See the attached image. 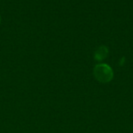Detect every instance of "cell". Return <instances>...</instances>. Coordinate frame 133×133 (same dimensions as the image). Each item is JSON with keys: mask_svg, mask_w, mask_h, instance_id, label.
<instances>
[{"mask_svg": "<svg viewBox=\"0 0 133 133\" xmlns=\"http://www.w3.org/2000/svg\"><path fill=\"white\" fill-rule=\"evenodd\" d=\"M94 74L97 81L101 83L110 82L114 77L112 68L106 63H99L94 69Z\"/></svg>", "mask_w": 133, "mask_h": 133, "instance_id": "1", "label": "cell"}, {"mask_svg": "<svg viewBox=\"0 0 133 133\" xmlns=\"http://www.w3.org/2000/svg\"><path fill=\"white\" fill-rule=\"evenodd\" d=\"M108 54V49L106 46L101 45L100 46L94 53V59L97 61H102L104 60Z\"/></svg>", "mask_w": 133, "mask_h": 133, "instance_id": "2", "label": "cell"}, {"mask_svg": "<svg viewBox=\"0 0 133 133\" xmlns=\"http://www.w3.org/2000/svg\"><path fill=\"white\" fill-rule=\"evenodd\" d=\"M0 21H1V17H0Z\"/></svg>", "mask_w": 133, "mask_h": 133, "instance_id": "3", "label": "cell"}]
</instances>
